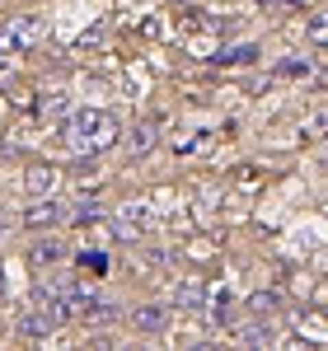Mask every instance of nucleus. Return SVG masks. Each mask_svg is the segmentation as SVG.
I'll list each match as a JSON object with an SVG mask.
<instances>
[{"instance_id": "1", "label": "nucleus", "mask_w": 328, "mask_h": 351, "mask_svg": "<svg viewBox=\"0 0 328 351\" xmlns=\"http://www.w3.org/2000/svg\"><path fill=\"white\" fill-rule=\"evenodd\" d=\"M56 136H61L66 145H75V150H108L113 136H117V127H113L108 112L80 108V112H71V117L56 127Z\"/></svg>"}, {"instance_id": "2", "label": "nucleus", "mask_w": 328, "mask_h": 351, "mask_svg": "<svg viewBox=\"0 0 328 351\" xmlns=\"http://www.w3.org/2000/svg\"><path fill=\"white\" fill-rule=\"evenodd\" d=\"M43 38V19H10V24H0V56H14V52H28L33 43Z\"/></svg>"}, {"instance_id": "3", "label": "nucleus", "mask_w": 328, "mask_h": 351, "mask_svg": "<svg viewBox=\"0 0 328 351\" xmlns=\"http://www.w3.org/2000/svg\"><path fill=\"white\" fill-rule=\"evenodd\" d=\"M164 324H169V309L164 304H137L132 309V328L137 332H150L155 337V332H164Z\"/></svg>"}, {"instance_id": "4", "label": "nucleus", "mask_w": 328, "mask_h": 351, "mask_svg": "<svg viewBox=\"0 0 328 351\" xmlns=\"http://www.w3.org/2000/svg\"><path fill=\"white\" fill-rule=\"evenodd\" d=\"M113 225H117V234H122V239H137V234H145L150 216H145V206H122Z\"/></svg>"}, {"instance_id": "5", "label": "nucleus", "mask_w": 328, "mask_h": 351, "mask_svg": "<svg viewBox=\"0 0 328 351\" xmlns=\"http://www.w3.org/2000/svg\"><path fill=\"white\" fill-rule=\"evenodd\" d=\"M174 304H178V309H202V304H207V291H202V281H183V286L174 291Z\"/></svg>"}, {"instance_id": "6", "label": "nucleus", "mask_w": 328, "mask_h": 351, "mask_svg": "<svg viewBox=\"0 0 328 351\" xmlns=\"http://www.w3.org/2000/svg\"><path fill=\"white\" fill-rule=\"evenodd\" d=\"M19 332H24L28 342H43V337H52V319H47V314L38 309V314H28L24 324H19Z\"/></svg>"}, {"instance_id": "7", "label": "nucleus", "mask_w": 328, "mask_h": 351, "mask_svg": "<svg viewBox=\"0 0 328 351\" xmlns=\"http://www.w3.org/2000/svg\"><path fill=\"white\" fill-rule=\"evenodd\" d=\"M61 211H56V202H38L33 211H24V225H56Z\"/></svg>"}, {"instance_id": "8", "label": "nucleus", "mask_w": 328, "mask_h": 351, "mask_svg": "<svg viewBox=\"0 0 328 351\" xmlns=\"http://www.w3.org/2000/svg\"><path fill=\"white\" fill-rule=\"evenodd\" d=\"M155 132H160L155 122H141L137 132H132V155H145V150L155 145Z\"/></svg>"}, {"instance_id": "9", "label": "nucleus", "mask_w": 328, "mask_h": 351, "mask_svg": "<svg viewBox=\"0 0 328 351\" xmlns=\"http://www.w3.org/2000/svg\"><path fill=\"white\" fill-rule=\"evenodd\" d=\"M253 56H258V47L248 43V47H230V52H220L216 66H244V61H253Z\"/></svg>"}, {"instance_id": "10", "label": "nucleus", "mask_w": 328, "mask_h": 351, "mask_svg": "<svg viewBox=\"0 0 328 351\" xmlns=\"http://www.w3.org/2000/svg\"><path fill=\"white\" fill-rule=\"evenodd\" d=\"M99 216H104V206H94V202H80V206L71 211V220H75V225H94Z\"/></svg>"}, {"instance_id": "11", "label": "nucleus", "mask_w": 328, "mask_h": 351, "mask_svg": "<svg viewBox=\"0 0 328 351\" xmlns=\"http://www.w3.org/2000/svg\"><path fill=\"white\" fill-rule=\"evenodd\" d=\"M248 304H253L258 314H272V309H277V304H281V300H277V291H258V295L248 300Z\"/></svg>"}, {"instance_id": "12", "label": "nucleus", "mask_w": 328, "mask_h": 351, "mask_svg": "<svg viewBox=\"0 0 328 351\" xmlns=\"http://www.w3.org/2000/svg\"><path fill=\"white\" fill-rule=\"evenodd\" d=\"M33 258H38V263H56V258H61V248H56L52 239H43L38 248H33Z\"/></svg>"}, {"instance_id": "13", "label": "nucleus", "mask_w": 328, "mask_h": 351, "mask_svg": "<svg viewBox=\"0 0 328 351\" xmlns=\"http://www.w3.org/2000/svg\"><path fill=\"white\" fill-rule=\"evenodd\" d=\"M277 75H291V80H296V75H309V61H281Z\"/></svg>"}, {"instance_id": "14", "label": "nucleus", "mask_w": 328, "mask_h": 351, "mask_svg": "<svg viewBox=\"0 0 328 351\" xmlns=\"http://www.w3.org/2000/svg\"><path fill=\"white\" fill-rule=\"evenodd\" d=\"M239 342H253V347H263V342H272V332H268V328H244V332H239Z\"/></svg>"}, {"instance_id": "15", "label": "nucleus", "mask_w": 328, "mask_h": 351, "mask_svg": "<svg viewBox=\"0 0 328 351\" xmlns=\"http://www.w3.org/2000/svg\"><path fill=\"white\" fill-rule=\"evenodd\" d=\"M80 267H89V271H104V267H108V258H104V253H80Z\"/></svg>"}, {"instance_id": "16", "label": "nucleus", "mask_w": 328, "mask_h": 351, "mask_svg": "<svg viewBox=\"0 0 328 351\" xmlns=\"http://www.w3.org/2000/svg\"><path fill=\"white\" fill-rule=\"evenodd\" d=\"M28 188H33V192H47V188H52V178H47V169H33V178H28Z\"/></svg>"}, {"instance_id": "17", "label": "nucleus", "mask_w": 328, "mask_h": 351, "mask_svg": "<svg viewBox=\"0 0 328 351\" xmlns=\"http://www.w3.org/2000/svg\"><path fill=\"white\" fill-rule=\"evenodd\" d=\"M309 38H314V43H328V14H324V19H314V24H309Z\"/></svg>"}, {"instance_id": "18", "label": "nucleus", "mask_w": 328, "mask_h": 351, "mask_svg": "<svg viewBox=\"0 0 328 351\" xmlns=\"http://www.w3.org/2000/svg\"><path fill=\"white\" fill-rule=\"evenodd\" d=\"M277 5H291V10H301V5H305V0H277Z\"/></svg>"}]
</instances>
